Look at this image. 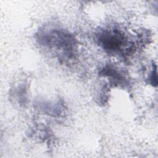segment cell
Masks as SVG:
<instances>
[{
  "label": "cell",
  "instance_id": "2",
  "mask_svg": "<svg viewBox=\"0 0 158 158\" xmlns=\"http://www.w3.org/2000/svg\"><path fill=\"white\" fill-rule=\"evenodd\" d=\"M149 80H150L151 83L152 85H157V74H156V67L153 69V70L151 72V73L149 76Z\"/></svg>",
  "mask_w": 158,
  "mask_h": 158
},
{
  "label": "cell",
  "instance_id": "1",
  "mask_svg": "<svg viewBox=\"0 0 158 158\" xmlns=\"http://www.w3.org/2000/svg\"><path fill=\"white\" fill-rule=\"evenodd\" d=\"M99 42L106 50L118 51L125 45V37L117 30L105 31L99 35Z\"/></svg>",
  "mask_w": 158,
  "mask_h": 158
}]
</instances>
